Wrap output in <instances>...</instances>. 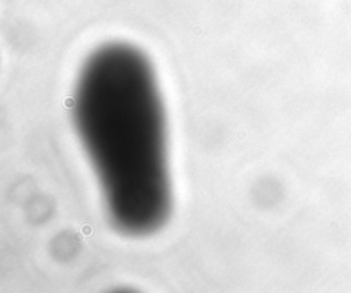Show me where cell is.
<instances>
[{"label":"cell","mask_w":351,"mask_h":293,"mask_svg":"<svg viewBox=\"0 0 351 293\" xmlns=\"http://www.w3.org/2000/svg\"><path fill=\"white\" fill-rule=\"evenodd\" d=\"M74 122L113 223L129 234L156 230L170 185L163 106L146 55L125 43L96 48L78 75Z\"/></svg>","instance_id":"cell-1"}]
</instances>
